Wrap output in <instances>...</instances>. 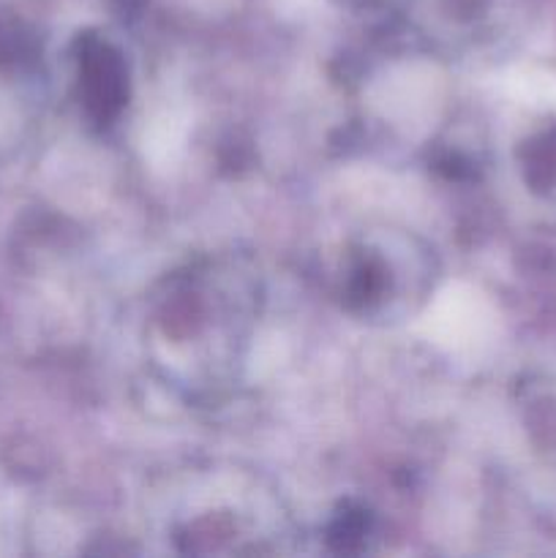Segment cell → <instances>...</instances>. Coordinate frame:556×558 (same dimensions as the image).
I'll return each instance as SVG.
<instances>
[{
    "instance_id": "277c9868",
    "label": "cell",
    "mask_w": 556,
    "mask_h": 558,
    "mask_svg": "<svg viewBox=\"0 0 556 558\" xmlns=\"http://www.w3.org/2000/svg\"><path fill=\"white\" fill-rule=\"evenodd\" d=\"M31 33L11 16L0 14V65H16L31 54Z\"/></svg>"
},
{
    "instance_id": "7a4b0ae2",
    "label": "cell",
    "mask_w": 556,
    "mask_h": 558,
    "mask_svg": "<svg viewBox=\"0 0 556 558\" xmlns=\"http://www.w3.org/2000/svg\"><path fill=\"white\" fill-rule=\"evenodd\" d=\"M431 287V259L414 240L398 232L352 238L336 267L341 305L365 319H398L412 314Z\"/></svg>"
},
{
    "instance_id": "3957f363",
    "label": "cell",
    "mask_w": 556,
    "mask_h": 558,
    "mask_svg": "<svg viewBox=\"0 0 556 558\" xmlns=\"http://www.w3.org/2000/svg\"><path fill=\"white\" fill-rule=\"evenodd\" d=\"M76 93L85 114L96 125H109L129 104L131 82L125 54L107 38L85 33L76 41Z\"/></svg>"
},
{
    "instance_id": "6da1fadb",
    "label": "cell",
    "mask_w": 556,
    "mask_h": 558,
    "mask_svg": "<svg viewBox=\"0 0 556 558\" xmlns=\"http://www.w3.org/2000/svg\"><path fill=\"white\" fill-rule=\"evenodd\" d=\"M251 325V289L240 272L194 267L153 294V365L191 396H216L238 379Z\"/></svg>"
}]
</instances>
